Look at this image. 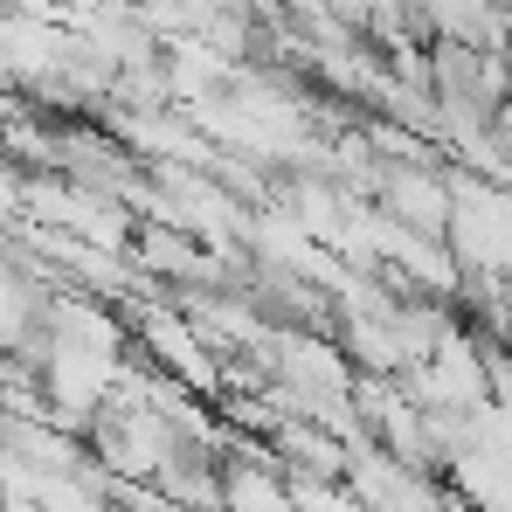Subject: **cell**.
Listing matches in <instances>:
<instances>
[{
    "instance_id": "6da1fadb",
    "label": "cell",
    "mask_w": 512,
    "mask_h": 512,
    "mask_svg": "<svg viewBox=\"0 0 512 512\" xmlns=\"http://www.w3.org/2000/svg\"><path fill=\"white\" fill-rule=\"evenodd\" d=\"M28 333H35V291L21 284V270L0 263V346L28 340Z\"/></svg>"
}]
</instances>
